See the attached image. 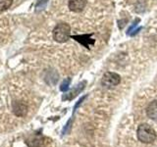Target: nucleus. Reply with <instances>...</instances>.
Here are the masks:
<instances>
[{"instance_id": "nucleus-1", "label": "nucleus", "mask_w": 157, "mask_h": 147, "mask_svg": "<svg viewBox=\"0 0 157 147\" xmlns=\"http://www.w3.org/2000/svg\"><path fill=\"white\" fill-rule=\"evenodd\" d=\"M71 36V27L66 23H60L53 29V38L54 40L63 43L66 42Z\"/></svg>"}, {"instance_id": "nucleus-2", "label": "nucleus", "mask_w": 157, "mask_h": 147, "mask_svg": "<svg viewBox=\"0 0 157 147\" xmlns=\"http://www.w3.org/2000/svg\"><path fill=\"white\" fill-rule=\"evenodd\" d=\"M137 138L144 143H152L156 138V134L150 126L144 124L137 129Z\"/></svg>"}, {"instance_id": "nucleus-3", "label": "nucleus", "mask_w": 157, "mask_h": 147, "mask_svg": "<svg viewBox=\"0 0 157 147\" xmlns=\"http://www.w3.org/2000/svg\"><path fill=\"white\" fill-rule=\"evenodd\" d=\"M120 81H121V77L118 74L112 73V72H107L102 77L101 85L105 87H112V86L118 85L120 83Z\"/></svg>"}, {"instance_id": "nucleus-4", "label": "nucleus", "mask_w": 157, "mask_h": 147, "mask_svg": "<svg viewBox=\"0 0 157 147\" xmlns=\"http://www.w3.org/2000/svg\"><path fill=\"white\" fill-rule=\"evenodd\" d=\"M86 0H69L68 6L71 11L75 13H80L86 6Z\"/></svg>"}, {"instance_id": "nucleus-5", "label": "nucleus", "mask_w": 157, "mask_h": 147, "mask_svg": "<svg viewBox=\"0 0 157 147\" xmlns=\"http://www.w3.org/2000/svg\"><path fill=\"white\" fill-rule=\"evenodd\" d=\"M42 143H43V137L39 134H36L29 136L26 140V144L29 147H40Z\"/></svg>"}, {"instance_id": "nucleus-6", "label": "nucleus", "mask_w": 157, "mask_h": 147, "mask_svg": "<svg viewBox=\"0 0 157 147\" xmlns=\"http://www.w3.org/2000/svg\"><path fill=\"white\" fill-rule=\"evenodd\" d=\"M13 112L18 117H24L28 112V107L23 102L16 101L13 103Z\"/></svg>"}, {"instance_id": "nucleus-7", "label": "nucleus", "mask_w": 157, "mask_h": 147, "mask_svg": "<svg viewBox=\"0 0 157 147\" xmlns=\"http://www.w3.org/2000/svg\"><path fill=\"white\" fill-rule=\"evenodd\" d=\"M91 34H83V36H72L74 39H76L77 41H78L82 45H85L86 48H88L90 45L94 44V39L90 38Z\"/></svg>"}, {"instance_id": "nucleus-8", "label": "nucleus", "mask_w": 157, "mask_h": 147, "mask_svg": "<svg viewBox=\"0 0 157 147\" xmlns=\"http://www.w3.org/2000/svg\"><path fill=\"white\" fill-rule=\"evenodd\" d=\"M86 86V81H82L81 83H78V85L77 86H75V88L74 89H72L70 92L68 93V94H66L65 96L63 97V100H72L74 99L78 93H80L83 88H85Z\"/></svg>"}, {"instance_id": "nucleus-9", "label": "nucleus", "mask_w": 157, "mask_h": 147, "mask_svg": "<svg viewBox=\"0 0 157 147\" xmlns=\"http://www.w3.org/2000/svg\"><path fill=\"white\" fill-rule=\"evenodd\" d=\"M146 114L150 119L157 121V100H154L149 103V105L147 106L146 109Z\"/></svg>"}, {"instance_id": "nucleus-10", "label": "nucleus", "mask_w": 157, "mask_h": 147, "mask_svg": "<svg viewBox=\"0 0 157 147\" xmlns=\"http://www.w3.org/2000/svg\"><path fill=\"white\" fill-rule=\"evenodd\" d=\"M13 0H0V13L6 11L8 8L11 7Z\"/></svg>"}, {"instance_id": "nucleus-11", "label": "nucleus", "mask_w": 157, "mask_h": 147, "mask_svg": "<svg viewBox=\"0 0 157 147\" xmlns=\"http://www.w3.org/2000/svg\"><path fill=\"white\" fill-rule=\"evenodd\" d=\"M70 83H71V78H65V80L63 81V82L61 83L60 85V90L65 92L69 89V86H70Z\"/></svg>"}, {"instance_id": "nucleus-12", "label": "nucleus", "mask_w": 157, "mask_h": 147, "mask_svg": "<svg viewBox=\"0 0 157 147\" xmlns=\"http://www.w3.org/2000/svg\"><path fill=\"white\" fill-rule=\"evenodd\" d=\"M71 123H72V120H70L67 123V125L65 126V127H64V130H63V134H67V132L69 131V130H70V127H71Z\"/></svg>"}]
</instances>
